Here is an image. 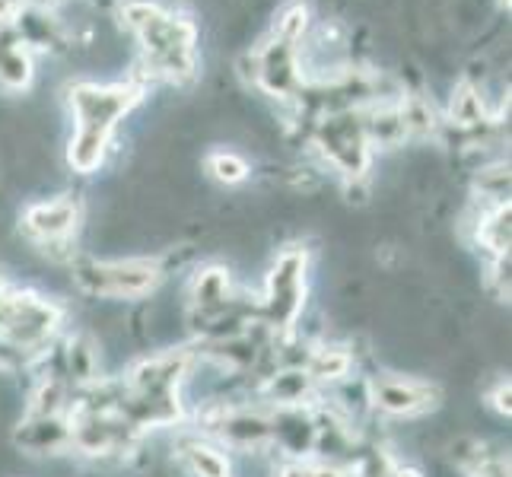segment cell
<instances>
[{
    "label": "cell",
    "instance_id": "cell-1",
    "mask_svg": "<svg viewBox=\"0 0 512 477\" xmlns=\"http://www.w3.org/2000/svg\"><path fill=\"white\" fill-rule=\"evenodd\" d=\"M121 20L144 48L147 67L156 77H166L172 83H191L198 77V55H194L198 29L188 16L169 13L153 0H125Z\"/></svg>",
    "mask_w": 512,
    "mask_h": 477
},
{
    "label": "cell",
    "instance_id": "cell-2",
    "mask_svg": "<svg viewBox=\"0 0 512 477\" xmlns=\"http://www.w3.org/2000/svg\"><path fill=\"white\" fill-rule=\"evenodd\" d=\"M144 90L137 83H77L70 90V105H74V137H70L67 163L80 175H90L102 166L109 140L134 105L140 102Z\"/></svg>",
    "mask_w": 512,
    "mask_h": 477
},
{
    "label": "cell",
    "instance_id": "cell-3",
    "mask_svg": "<svg viewBox=\"0 0 512 477\" xmlns=\"http://www.w3.org/2000/svg\"><path fill=\"white\" fill-rule=\"evenodd\" d=\"M77 284L83 293L102 299H140L153 293L163 280V268L150 258L125 261H90L77 268Z\"/></svg>",
    "mask_w": 512,
    "mask_h": 477
},
{
    "label": "cell",
    "instance_id": "cell-4",
    "mask_svg": "<svg viewBox=\"0 0 512 477\" xmlns=\"http://www.w3.org/2000/svg\"><path fill=\"white\" fill-rule=\"evenodd\" d=\"M315 147L347 179H363V172L369 169V147L373 144H369L357 109H341L325 115L319 121V128H315Z\"/></svg>",
    "mask_w": 512,
    "mask_h": 477
},
{
    "label": "cell",
    "instance_id": "cell-5",
    "mask_svg": "<svg viewBox=\"0 0 512 477\" xmlns=\"http://www.w3.org/2000/svg\"><path fill=\"white\" fill-rule=\"evenodd\" d=\"M299 39L284 32H271L252 55V77L271 99L290 102L303 93V70H299Z\"/></svg>",
    "mask_w": 512,
    "mask_h": 477
},
{
    "label": "cell",
    "instance_id": "cell-6",
    "mask_svg": "<svg viewBox=\"0 0 512 477\" xmlns=\"http://www.w3.org/2000/svg\"><path fill=\"white\" fill-rule=\"evenodd\" d=\"M303 296H306V249H287L280 252L274 268L268 274V309L274 328L290 331L303 309Z\"/></svg>",
    "mask_w": 512,
    "mask_h": 477
},
{
    "label": "cell",
    "instance_id": "cell-7",
    "mask_svg": "<svg viewBox=\"0 0 512 477\" xmlns=\"http://www.w3.org/2000/svg\"><path fill=\"white\" fill-rule=\"evenodd\" d=\"M80 226V204L74 198H55V201H39L29 204L23 214V229L26 236L35 239L45 249H55V245H67L70 236L77 233Z\"/></svg>",
    "mask_w": 512,
    "mask_h": 477
},
{
    "label": "cell",
    "instance_id": "cell-8",
    "mask_svg": "<svg viewBox=\"0 0 512 477\" xmlns=\"http://www.w3.org/2000/svg\"><path fill=\"white\" fill-rule=\"evenodd\" d=\"M373 404L379 411L392 417H417L427 414L439 404V388L423 382V379H408V376H379L373 382Z\"/></svg>",
    "mask_w": 512,
    "mask_h": 477
},
{
    "label": "cell",
    "instance_id": "cell-9",
    "mask_svg": "<svg viewBox=\"0 0 512 477\" xmlns=\"http://www.w3.org/2000/svg\"><path fill=\"white\" fill-rule=\"evenodd\" d=\"M32 80V58L23 35L0 29V83L7 90H26Z\"/></svg>",
    "mask_w": 512,
    "mask_h": 477
},
{
    "label": "cell",
    "instance_id": "cell-10",
    "mask_svg": "<svg viewBox=\"0 0 512 477\" xmlns=\"http://www.w3.org/2000/svg\"><path fill=\"white\" fill-rule=\"evenodd\" d=\"M478 242L497 261H503L509 255V201L493 204L478 220Z\"/></svg>",
    "mask_w": 512,
    "mask_h": 477
},
{
    "label": "cell",
    "instance_id": "cell-11",
    "mask_svg": "<svg viewBox=\"0 0 512 477\" xmlns=\"http://www.w3.org/2000/svg\"><path fill=\"white\" fill-rule=\"evenodd\" d=\"M194 306L204 312H220L229 303V274L223 268H204L194 277Z\"/></svg>",
    "mask_w": 512,
    "mask_h": 477
},
{
    "label": "cell",
    "instance_id": "cell-12",
    "mask_svg": "<svg viewBox=\"0 0 512 477\" xmlns=\"http://www.w3.org/2000/svg\"><path fill=\"white\" fill-rule=\"evenodd\" d=\"M182 458L191 474L198 477H229V462L226 455L214 446H204V443H188L182 449Z\"/></svg>",
    "mask_w": 512,
    "mask_h": 477
},
{
    "label": "cell",
    "instance_id": "cell-13",
    "mask_svg": "<svg viewBox=\"0 0 512 477\" xmlns=\"http://www.w3.org/2000/svg\"><path fill=\"white\" fill-rule=\"evenodd\" d=\"M207 169H210V175H214V179L223 182V185H239V182L249 179V163H245L242 156L226 153V150H220V153L210 156V159H207Z\"/></svg>",
    "mask_w": 512,
    "mask_h": 477
},
{
    "label": "cell",
    "instance_id": "cell-14",
    "mask_svg": "<svg viewBox=\"0 0 512 477\" xmlns=\"http://www.w3.org/2000/svg\"><path fill=\"white\" fill-rule=\"evenodd\" d=\"M280 477H357L353 471H338L328 465H290Z\"/></svg>",
    "mask_w": 512,
    "mask_h": 477
},
{
    "label": "cell",
    "instance_id": "cell-15",
    "mask_svg": "<svg viewBox=\"0 0 512 477\" xmlns=\"http://www.w3.org/2000/svg\"><path fill=\"white\" fill-rule=\"evenodd\" d=\"M471 477H509V468L503 462H493V465H481Z\"/></svg>",
    "mask_w": 512,
    "mask_h": 477
}]
</instances>
